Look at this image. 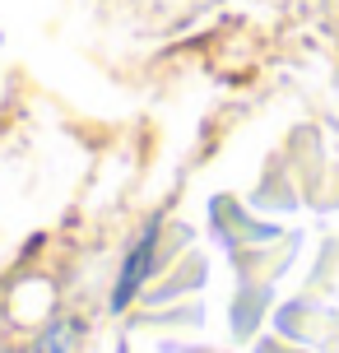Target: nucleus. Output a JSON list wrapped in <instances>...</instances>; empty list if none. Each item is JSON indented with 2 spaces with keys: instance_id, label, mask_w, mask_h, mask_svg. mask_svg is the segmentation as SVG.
<instances>
[{
  "instance_id": "nucleus-1",
  "label": "nucleus",
  "mask_w": 339,
  "mask_h": 353,
  "mask_svg": "<svg viewBox=\"0 0 339 353\" xmlns=\"http://www.w3.org/2000/svg\"><path fill=\"white\" fill-rule=\"evenodd\" d=\"M154 247H158V219L144 228V237L130 247V256H125V265H121V279H116V293H112V307H116V312L130 307V298L144 288L149 270H154Z\"/></svg>"
},
{
  "instance_id": "nucleus-2",
  "label": "nucleus",
  "mask_w": 339,
  "mask_h": 353,
  "mask_svg": "<svg viewBox=\"0 0 339 353\" xmlns=\"http://www.w3.org/2000/svg\"><path fill=\"white\" fill-rule=\"evenodd\" d=\"M74 339H79V325H74V321H56L52 330L42 335V349L37 353H70Z\"/></svg>"
}]
</instances>
